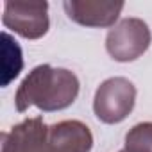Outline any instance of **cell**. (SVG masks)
<instances>
[{"mask_svg":"<svg viewBox=\"0 0 152 152\" xmlns=\"http://www.w3.org/2000/svg\"><path fill=\"white\" fill-rule=\"evenodd\" d=\"M125 152H152V122H141L131 127L124 141Z\"/></svg>","mask_w":152,"mask_h":152,"instance_id":"obj_9","label":"cell"},{"mask_svg":"<svg viewBox=\"0 0 152 152\" xmlns=\"http://www.w3.org/2000/svg\"><path fill=\"white\" fill-rule=\"evenodd\" d=\"M136 86L127 77H109L95 91L93 113L102 124H120L134 109Z\"/></svg>","mask_w":152,"mask_h":152,"instance_id":"obj_2","label":"cell"},{"mask_svg":"<svg viewBox=\"0 0 152 152\" xmlns=\"http://www.w3.org/2000/svg\"><path fill=\"white\" fill-rule=\"evenodd\" d=\"M79 90L81 83L72 70L39 64L20 83L15 95V107L18 113H25L32 106L45 113L63 111L75 102Z\"/></svg>","mask_w":152,"mask_h":152,"instance_id":"obj_1","label":"cell"},{"mask_svg":"<svg viewBox=\"0 0 152 152\" xmlns=\"http://www.w3.org/2000/svg\"><path fill=\"white\" fill-rule=\"evenodd\" d=\"M66 16L83 27H115L124 2H113V0H64L63 2Z\"/></svg>","mask_w":152,"mask_h":152,"instance_id":"obj_6","label":"cell"},{"mask_svg":"<svg viewBox=\"0 0 152 152\" xmlns=\"http://www.w3.org/2000/svg\"><path fill=\"white\" fill-rule=\"evenodd\" d=\"M48 127L41 116L25 118L2 132L0 152H50Z\"/></svg>","mask_w":152,"mask_h":152,"instance_id":"obj_5","label":"cell"},{"mask_svg":"<svg viewBox=\"0 0 152 152\" xmlns=\"http://www.w3.org/2000/svg\"><path fill=\"white\" fill-rule=\"evenodd\" d=\"M120 152H125V150H124V148H122V150H120Z\"/></svg>","mask_w":152,"mask_h":152,"instance_id":"obj_10","label":"cell"},{"mask_svg":"<svg viewBox=\"0 0 152 152\" xmlns=\"http://www.w3.org/2000/svg\"><path fill=\"white\" fill-rule=\"evenodd\" d=\"M152 34L141 18H124L109 29L106 36V50L111 59L118 63H131L140 59L150 47Z\"/></svg>","mask_w":152,"mask_h":152,"instance_id":"obj_3","label":"cell"},{"mask_svg":"<svg viewBox=\"0 0 152 152\" xmlns=\"http://www.w3.org/2000/svg\"><path fill=\"white\" fill-rule=\"evenodd\" d=\"M2 22L7 29L25 39H39L48 32V4L47 2H4Z\"/></svg>","mask_w":152,"mask_h":152,"instance_id":"obj_4","label":"cell"},{"mask_svg":"<svg viewBox=\"0 0 152 152\" xmlns=\"http://www.w3.org/2000/svg\"><path fill=\"white\" fill-rule=\"evenodd\" d=\"M50 152H91L93 134L81 120H63L48 127Z\"/></svg>","mask_w":152,"mask_h":152,"instance_id":"obj_7","label":"cell"},{"mask_svg":"<svg viewBox=\"0 0 152 152\" xmlns=\"http://www.w3.org/2000/svg\"><path fill=\"white\" fill-rule=\"evenodd\" d=\"M23 68V56L18 41L9 34L2 32V88L9 86Z\"/></svg>","mask_w":152,"mask_h":152,"instance_id":"obj_8","label":"cell"}]
</instances>
